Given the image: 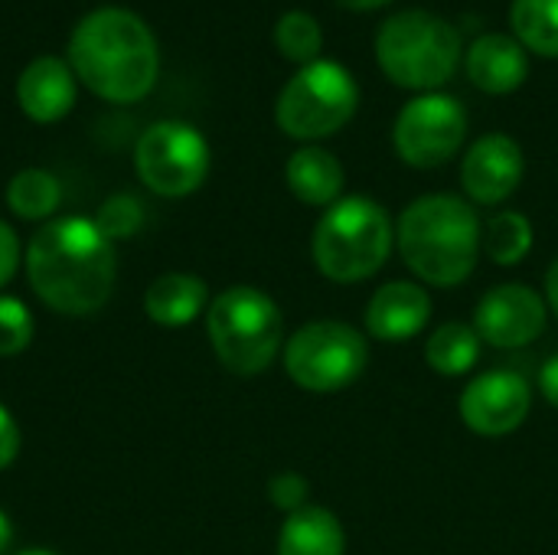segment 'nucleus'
Returning <instances> with one entry per match:
<instances>
[{
  "label": "nucleus",
  "instance_id": "nucleus-13",
  "mask_svg": "<svg viewBox=\"0 0 558 555\" xmlns=\"http://www.w3.org/2000/svg\"><path fill=\"white\" fill-rule=\"evenodd\" d=\"M523 180V150L507 134H484L461 164V183L474 203L497 206Z\"/></svg>",
  "mask_w": 558,
  "mask_h": 555
},
{
  "label": "nucleus",
  "instance_id": "nucleus-16",
  "mask_svg": "<svg viewBox=\"0 0 558 555\" xmlns=\"http://www.w3.org/2000/svg\"><path fill=\"white\" fill-rule=\"evenodd\" d=\"M16 98H20V108L33 121H39V124L59 121L75 105L72 69L62 59H52V56H43V59L29 62L23 69L20 82H16Z\"/></svg>",
  "mask_w": 558,
  "mask_h": 555
},
{
  "label": "nucleus",
  "instance_id": "nucleus-29",
  "mask_svg": "<svg viewBox=\"0 0 558 555\" xmlns=\"http://www.w3.org/2000/svg\"><path fill=\"white\" fill-rule=\"evenodd\" d=\"M20 455V429L13 422V415L0 406V471L10 468Z\"/></svg>",
  "mask_w": 558,
  "mask_h": 555
},
{
  "label": "nucleus",
  "instance_id": "nucleus-11",
  "mask_svg": "<svg viewBox=\"0 0 558 555\" xmlns=\"http://www.w3.org/2000/svg\"><path fill=\"white\" fill-rule=\"evenodd\" d=\"M533 406L530 383L513 370H490L468 383L461 393V419L471 432L484 438H500L517 432Z\"/></svg>",
  "mask_w": 558,
  "mask_h": 555
},
{
  "label": "nucleus",
  "instance_id": "nucleus-20",
  "mask_svg": "<svg viewBox=\"0 0 558 555\" xmlns=\"http://www.w3.org/2000/svg\"><path fill=\"white\" fill-rule=\"evenodd\" d=\"M477 357H481V337L474 327L461 321L441 324L425 343V360L441 376H464L468 370H474Z\"/></svg>",
  "mask_w": 558,
  "mask_h": 555
},
{
  "label": "nucleus",
  "instance_id": "nucleus-31",
  "mask_svg": "<svg viewBox=\"0 0 558 555\" xmlns=\"http://www.w3.org/2000/svg\"><path fill=\"white\" fill-rule=\"evenodd\" d=\"M546 298H549L553 311H556V314H558V258H556V262H553L549 275H546Z\"/></svg>",
  "mask_w": 558,
  "mask_h": 555
},
{
  "label": "nucleus",
  "instance_id": "nucleus-19",
  "mask_svg": "<svg viewBox=\"0 0 558 555\" xmlns=\"http://www.w3.org/2000/svg\"><path fill=\"white\" fill-rule=\"evenodd\" d=\"M347 536L340 520L324 507H301L298 514H288L281 536H278V555H343Z\"/></svg>",
  "mask_w": 558,
  "mask_h": 555
},
{
  "label": "nucleus",
  "instance_id": "nucleus-14",
  "mask_svg": "<svg viewBox=\"0 0 558 555\" xmlns=\"http://www.w3.org/2000/svg\"><path fill=\"white\" fill-rule=\"evenodd\" d=\"M428 317H432V298L412 281H389L366 304V330L386 343L422 334Z\"/></svg>",
  "mask_w": 558,
  "mask_h": 555
},
{
  "label": "nucleus",
  "instance_id": "nucleus-30",
  "mask_svg": "<svg viewBox=\"0 0 558 555\" xmlns=\"http://www.w3.org/2000/svg\"><path fill=\"white\" fill-rule=\"evenodd\" d=\"M539 389H543L546 402L558 409V353L543 366V373H539Z\"/></svg>",
  "mask_w": 558,
  "mask_h": 555
},
{
  "label": "nucleus",
  "instance_id": "nucleus-8",
  "mask_svg": "<svg viewBox=\"0 0 558 555\" xmlns=\"http://www.w3.org/2000/svg\"><path fill=\"white\" fill-rule=\"evenodd\" d=\"M369 363L366 337L340 321H314L284 347L288 376L307 393H337L363 376Z\"/></svg>",
  "mask_w": 558,
  "mask_h": 555
},
{
  "label": "nucleus",
  "instance_id": "nucleus-15",
  "mask_svg": "<svg viewBox=\"0 0 558 555\" xmlns=\"http://www.w3.org/2000/svg\"><path fill=\"white\" fill-rule=\"evenodd\" d=\"M530 62L520 39L507 33H484L468 49V75L487 95H510L526 82Z\"/></svg>",
  "mask_w": 558,
  "mask_h": 555
},
{
  "label": "nucleus",
  "instance_id": "nucleus-12",
  "mask_svg": "<svg viewBox=\"0 0 558 555\" xmlns=\"http://www.w3.org/2000/svg\"><path fill=\"white\" fill-rule=\"evenodd\" d=\"M474 330L490 347H526L546 330V301L526 285H497L481 298Z\"/></svg>",
  "mask_w": 558,
  "mask_h": 555
},
{
  "label": "nucleus",
  "instance_id": "nucleus-7",
  "mask_svg": "<svg viewBox=\"0 0 558 555\" xmlns=\"http://www.w3.org/2000/svg\"><path fill=\"white\" fill-rule=\"evenodd\" d=\"M360 105L356 79L333 59H314L301 65L278 95L275 118L284 134L298 141H317L340 131Z\"/></svg>",
  "mask_w": 558,
  "mask_h": 555
},
{
  "label": "nucleus",
  "instance_id": "nucleus-4",
  "mask_svg": "<svg viewBox=\"0 0 558 555\" xmlns=\"http://www.w3.org/2000/svg\"><path fill=\"white\" fill-rule=\"evenodd\" d=\"M392 252L389 213L369 196L337 200L314 229V262L340 285L373 278Z\"/></svg>",
  "mask_w": 558,
  "mask_h": 555
},
{
  "label": "nucleus",
  "instance_id": "nucleus-28",
  "mask_svg": "<svg viewBox=\"0 0 558 555\" xmlns=\"http://www.w3.org/2000/svg\"><path fill=\"white\" fill-rule=\"evenodd\" d=\"M16 265H20V242H16V232L0 222V288L16 275Z\"/></svg>",
  "mask_w": 558,
  "mask_h": 555
},
{
  "label": "nucleus",
  "instance_id": "nucleus-18",
  "mask_svg": "<svg viewBox=\"0 0 558 555\" xmlns=\"http://www.w3.org/2000/svg\"><path fill=\"white\" fill-rule=\"evenodd\" d=\"M288 186L307 206H333L343 193V164L324 147H301L288 157Z\"/></svg>",
  "mask_w": 558,
  "mask_h": 555
},
{
  "label": "nucleus",
  "instance_id": "nucleus-6",
  "mask_svg": "<svg viewBox=\"0 0 558 555\" xmlns=\"http://www.w3.org/2000/svg\"><path fill=\"white\" fill-rule=\"evenodd\" d=\"M206 330L226 370H232L235 376H258L278 357L284 321L278 304L265 291L252 285H235L209 304Z\"/></svg>",
  "mask_w": 558,
  "mask_h": 555
},
{
  "label": "nucleus",
  "instance_id": "nucleus-26",
  "mask_svg": "<svg viewBox=\"0 0 558 555\" xmlns=\"http://www.w3.org/2000/svg\"><path fill=\"white\" fill-rule=\"evenodd\" d=\"M33 340V314L23 301L0 294V357H16Z\"/></svg>",
  "mask_w": 558,
  "mask_h": 555
},
{
  "label": "nucleus",
  "instance_id": "nucleus-1",
  "mask_svg": "<svg viewBox=\"0 0 558 555\" xmlns=\"http://www.w3.org/2000/svg\"><path fill=\"white\" fill-rule=\"evenodd\" d=\"M118 258L95 219L62 216L46 222L26 249V278L43 304L65 317H88L114 291Z\"/></svg>",
  "mask_w": 558,
  "mask_h": 555
},
{
  "label": "nucleus",
  "instance_id": "nucleus-2",
  "mask_svg": "<svg viewBox=\"0 0 558 555\" xmlns=\"http://www.w3.org/2000/svg\"><path fill=\"white\" fill-rule=\"evenodd\" d=\"M75 75L108 101H137L157 82V43L147 23L118 7L88 13L69 43Z\"/></svg>",
  "mask_w": 558,
  "mask_h": 555
},
{
  "label": "nucleus",
  "instance_id": "nucleus-34",
  "mask_svg": "<svg viewBox=\"0 0 558 555\" xmlns=\"http://www.w3.org/2000/svg\"><path fill=\"white\" fill-rule=\"evenodd\" d=\"M20 555H52V553H46V550H26V553H20Z\"/></svg>",
  "mask_w": 558,
  "mask_h": 555
},
{
  "label": "nucleus",
  "instance_id": "nucleus-9",
  "mask_svg": "<svg viewBox=\"0 0 558 555\" xmlns=\"http://www.w3.org/2000/svg\"><path fill=\"white\" fill-rule=\"evenodd\" d=\"M137 173L160 196H186L209 173L206 137L180 121H160L137 141Z\"/></svg>",
  "mask_w": 558,
  "mask_h": 555
},
{
  "label": "nucleus",
  "instance_id": "nucleus-23",
  "mask_svg": "<svg viewBox=\"0 0 558 555\" xmlns=\"http://www.w3.org/2000/svg\"><path fill=\"white\" fill-rule=\"evenodd\" d=\"M533 249V226L523 213H497L484 226V252L497 265H517Z\"/></svg>",
  "mask_w": 558,
  "mask_h": 555
},
{
  "label": "nucleus",
  "instance_id": "nucleus-33",
  "mask_svg": "<svg viewBox=\"0 0 558 555\" xmlns=\"http://www.w3.org/2000/svg\"><path fill=\"white\" fill-rule=\"evenodd\" d=\"M340 7H350V10H376V7H383V3H389V0H337Z\"/></svg>",
  "mask_w": 558,
  "mask_h": 555
},
{
  "label": "nucleus",
  "instance_id": "nucleus-3",
  "mask_svg": "<svg viewBox=\"0 0 558 555\" xmlns=\"http://www.w3.org/2000/svg\"><path fill=\"white\" fill-rule=\"evenodd\" d=\"M399 252L428 285L451 288L471 278L481 252L477 213L448 193L415 200L399 219Z\"/></svg>",
  "mask_w": 558,
  "mask_h": 555
},
{
  "label": "nucleus",
  "instance_id": "nucleus-21",
  "mask_svg": "<svg viewBox=\"0 0 558 555\" xmlns=\"http://www.w3.org/2000/svg\"><path fill=\"white\" fill-rule=\"evenodd\" d=\"M510 20L520 46L558 56V0H513Z\"/></svg>",
  "mask_w": 558,
  "mask_h": 555
},
{
  "label": "nucleus",
  "instance_id": "nucleus-27",
  "mask_svg": "<svg viewBox=\"0 0 558 555\" xmlns=\"http://www.w3.org/2000/svg\"><path fill=\"white\" fill-rule=\"evenodd\" d=\"M268 497L278 510H288V514H298L301 507H307V481L301 474H278L271 484H268Z\"/></svg>",
  "mask_w": 558,
  "mask_h": 555
},
{
  "label": "nucleus",
  "instance_id": "nucleus-17",
  "mask_svg": "<svg viewBox=\"0 0 558 555\" xmlns=\"http://www.w3.org/2000/svg\"><path fill=\"white\" fill-rule=\"evenodd\" d=\"M206 298H209V288H206L203 278L183 275V272H170V275H160L147 288L144 311L160 327H186V324H193L203 314Z\"/></svg>",
  "mask_w": 558,
  "mask_h": 555
},
{
  "label": "nucleus",
  "instance_id": "nucleus-25",
  "mask_svg": "<svg viewBox=\"0 0 558 555\" xmlns=\"http://www.w3.org/2000/svg\"><path fill=\"white\" fill-rule=\"evenodd\" d=\"M141 222H144V206L134 196H128V193H118V196L105 200L98 216H95V226L111 242L114 239H131L141 229Z\"/></svg>",
  "mask_w": 558,
  "mask_h": 555
},
{
  "label": "nucleus",
  "instance_id": "nucleus-10",
  "mask_svg": "<svg viewBox=\"0 0 558 555\" xmlns=\"http://www.w3.org/2000/svg\"><path fill=\"white\" fill-rule=\"evenodd\" d=\"M464 134H468L464 105L451 95L435 92V95L412 98L399 111L392 128V144L405 164L428 170L448 164L464 144Z\"/></svg>",
  "mask_w": 558,
  "mask_h": 555
},
{
  "label": "nucleus",
  "instance_id": "nucleus-24",
  "mask_svg": "<svg viewBox=\"0 0 558 555\" xmlns=\"http://www.w3.org/2000/svg\"><path fill=\"white\" fill-rule=\"evenodd\" d=\"M275 43L281 49V56H288L291 62H314L320 46H324V33H320V23L304 13V10H291L278 20L275 26Z\"/></svg>",
  "mask_w": 558,
  "mask_h": 555
},
{
  "label": "nucleus",
  "instance_id": "nucleus-32",
  "mask_svg": "<svg viewBox=\"0 0 558 555\" xmlns=\"http://www.w3.org/2000/svg\"><path fill=\"white\" fill-rule=\"evenodd\" d=\"M10 543H13V523H10V517L0 510V555L10 550Z\"/></svg>",
  "mask_w": 558,
  "mask_h": 555
},
{
  "label": "nucleus",
  "instance_id": "nucleus-5",
  "mask_svg": "<svg viewBox=\"0 0 558 555\" xmlns=\"http://www.w3.org/2000/svg\"><path fill=\"white\" fill-rule=\"evenodd\" d=\"M376 59L396 85L428 92L454 75L461 59V33L438 13L402 10L379 26Z\"/></svg>",
  "mask_w": 558,
  "mask_h": 555
},
{
  "label": "nucleus",
  "instance_id": "nucleus-22",
  "mask_svg": "<svg viewBox=\"0 0 558 555\" xmlns=\"http://www.w3.org/2000/svg\"><path fill=\"white\" fill-rule=\"evenodd\" d=\"M62 200L59 180L46 170H20L7 186V203L20 219H46Z\"/></svg>",
  "mask_w": 558,
  "mask_h": 555
}]
</instances>
